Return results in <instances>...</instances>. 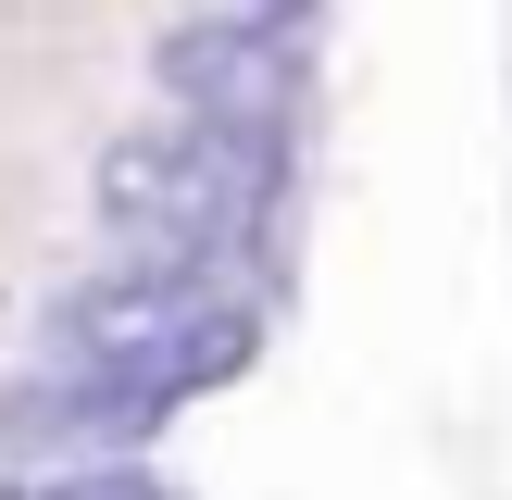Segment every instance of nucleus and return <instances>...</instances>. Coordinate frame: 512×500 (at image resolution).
Masks as SVG:
<instances>
[{
	"instance_id": "obj_3",
	"label": "nucleus",
	"mask_w": 512,
	"mask_h": 500,
	"mask_svg": "<svg viewBox=\"0 0 512 500\" xmlns=\"http://www.w3.org/2000/svg\"><path fill=\"white\" fill-rule=\"evenodd\" d=\"M250 313V263L238 250H113L100 275L50 288L38 350L50 363H138V350H175L200 325Z\"/></svg>"
},
{
	"instance_id": "obj_1",
	"label": "nucleus",
	"mask_w": 512,
	"mask_h": 500,
	"mask_svg": "<svg viewBox=\"0 0 512 500\" xmlns=\"http://www.w3.org/2000/svg\"><path fill=\"white\" fill-rule=\"evenodd\" d=\"M275 200H288V138H238V125H200V113L125 125L88 175V213L113 250H238V263H263Z\"/></svg>"
},
{
	"instance_id": "obj_2",
	"label": "nucleus",
	"mask_w": 512,
	"mask_h": 500,
	"mask_svg": "<svg viewBox=\"0 0 512 500\" xmlns=\"http://www.w3.org/2000/svg\"><path fill=\"white\" fill-rule=\"evenodd\" d=\"M250 350H263V313H225L175 350H138V363H25L0 388V463H138L188 400L238 388Z\"/></svg>"
},
{
	"instance_id": "obj_5",
	"label": "nucleus",
	"mask_w": 512,
	"mask_h": 500,
	"mask_svg": "<svg viewBox=\"0 0 512 500\" xmlns=\"http://www.w3.org/2000/svg\"><path fill=\"white\" fill-rule=\"evenodd\" d=\"M0 500H163L138 463H13Z\"/></svg>"
},
{
	"instance_id": "obj_4",
	"label": "nucleus",
	"mask_w": 512,
	"mask_h": 500,
	"mask_svg": "<svg viewBox=\"0 0 512 500\" xmlns=\"http://www.w3.org/2000/svg\"><path fill=\"white\" fill-rule=\"evenodd\" d=\"M163 75V113L238 125V138H300L313 113V63H300V25H250V13H188L150 38Z\"/></svg>"
},
{
	"instance_id": "obj_6",
	"label": "nucleus",
	"mask_w": 512,
	"mask_h": 500,
	"mask_svg": "<svg viewBox=\"0 0 512 500\" xmlns=\"http://www.w3.org/2000/svg\"><path fill=\"white\" fill-rule=\"evenodd\" d=\"M200 13H250V25H313L325 0H200Z\"/></svg>"
}]
</instances>
